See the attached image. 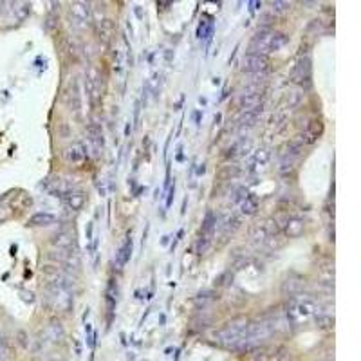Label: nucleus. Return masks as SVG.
Masks as SVG:
<instances>
[{
	"label": "nucleus",
	"instance_id": "f257e3e1",
	"mask_svg": "<svg viewBox=\"0 0 361 361\" xmlns=\"http://www.w3.org/2000/svg\"><path fill=\"white\" fill-rule=\"evenodd\" d=\"M47 296L56 311H69L72 305L71 278L63 271H53L47 274Z\"/></svg>",
	"mask_w": 361,
	"mask_h": 361
},
{
	"label": "nucleus",
	"instance_id": "f03ea898",
	"mask_svg": "<svg viewBox=\"0 0 361 361\" xmlns=\"http://www.w3.org/2000/svg\"><path fill=\"white\" fill-rule=\"evenodd\" d=\"M287 42H289V36L285 33L269 29V27H264V29H260L259 33L251 38L249 53L267 56L269 53H274V51H280L282 47H285Z\"/></svg>",
	"mask_w": 361,
	"mask_h": 361
},
{
	"label": "nucleus",
	"instance_id": "7ed1b4c3",
	"mask_svg": "<svg viewBox=\"0 0 361 361\" xmlns=\"http://www.w3.org/2000/svg\"><path fill=\"white\" fill-rule=\"evenodd\" d=\"M320 305L309 296H293L287 304V320L291 323H305L318 316Z\"/></svg>",
	"mask_w": 361,
	"mask_h": 361
},
{
	"label": "nucleus",
	"instance_id": "20e7f679",
	"mask_svg": "<svg viewBox=\"0 0 361 361\" xmlns=\"http://www.w3.org/2000/svg\"><path fill=\"white\" fill-rule=\"evenodd\" d=\"M247 323L249 322H247L246 318L233 320V322H229L224 329L217 331L215 334H213V338H215L217 343H221V345L237 349V347H240V342H242V338H244V332H246Z\"/></svg>",
	"mask_w": 361,
	"mask_h": 361
},
{
	"label": "nucleus",
	"instance_id": "39448f33",
	"mask_svg": "<svg viewBox=\"0 0 361 361\" xmlns=\"http://www.w3.org/2000/svg\"><path fill=\"white\" fill-rule=\"evenodd\" d=\"M242 71L249 74H266L269 71V60L262 54L246 53L242 58Z\"/></svg>",
	"mask_w": 361,
	"mask_h": 361
},
{
	"label": "nucleus",
	"instance_id": "423d86ee",
	"mask_svg": "<svg viewBox=\"0 0 361 361\" xmlns=\"http://www.w3.org/2000/svg\"><path fill=\"white\" fill-rule=\"evenodd\" d=\"M311 76H312V67H311V60L307 56H302L300 60L296 61L293 72H291V81L296 85H302V87H309L311 85Z\"/></svg>",
	"mask_w": 361,
	"mask_h": 361
},
{
	"label": "nucleus",
	"instance_id": "0eeeda50",
	"mask_svg": "<svg viewBox=\"0 0 361 361\" xmlns=\"http://www.w3.org/2000/svg\"><path fill=\"white\" fill-rule=\"evenodd\" d=\"M69 15H71V24L78 29L87 27L91 22V6L87 2H74L69 8Z\"/></svg>",
	"mask_w": 361,
	"mask_h": 361
},
{
	"label": "nucleus",
	"instance_id": "6e6552de",
	"mask_svg": "<svg viewBox=\"0 0 361 361\" xmlns=\"http://www.w3.org/2000/svg\"><path fill=\"white\" fill-rule=\"evenodd\" d=\"M302 152H304V146H302L300 143H296V141H289V143H285L280 150L282 164H284V166L293 168V164L302 157Z\"/></svg>",
	"mask_w": 361,
	"mask_h": 361
},
{
	"label": "nucleus",
	"instance_id": "1a4fd4ad",
	"mask_svg": "<svg viewBox=\"0 0 361 361\" xmlns=\"http://www.w3.org/2000/svg\"><path fill=\"white\" fill-rule=\"evenodd\" d=\"M262 92L260 91H246L239 99V107L242 112L246 111H255V109H262Z\"/></svg>",
	"mask_w": 361,
	"mask_h": 361
},
{
	"label": "nucleus",
	"instance_id": "9d476101",
	"mask_svg": "<svg viewBox=\"0 0 361 361\" xmlns=\"http://www.w3.org/2000/svg\"><path fill=\"white\" fill-rule=\"evenodd\" d=\"M278 231L277 222L274 221H264L255 224V228L251 229V239L255 240H269L271 237H274Z\"/></svg>",
	"mask_w": 361,
	"mask_h": 361
},
{
	"label": "nucleus",
	"instance_id": "9b49d317",
	"mask_svg": "<svg viewBox=\"0 0 361 361\" xmlns=\"http://www.w3.org/2000/svg\"><path fill=\"white\" fill-rule=\"evenodd\" d=\"M51 242L58 251H72V247H74V233L71 229H61V231L54 233Z\"/></svg>",
	"mask_w": 361,
	"mask_h": 361
},
{
	"label": "nucleus",
	"instance_id": "f8f14e48",
	"mask_svg": "<svg viewBox=\"0 0 361 361\" xmlns=\"http://www.w3.org/2000/svg\"><path fill=\"white\" fill-rule=\"evenodd\" d=\"M269 157H271V154H269V150L267 148L255 150V152L251 154V156L246 159V168L247 170H251V172L259 170V168L266 166V164L269 163Z\"/></svg>",
	"mask_w": 361,
	"mask_h": 361
},
{
	"label": "nucleus",
	"instance_id": "ddd939ff",
	"mask_svg": "<svg viewBox=\"0 0 361 361\" xmlns=\"http://www.w3.org/2000/svg\"><path fill=\"white\" fill-rule=\"evenodd\" d=\"M85 89H87V94L91 98L92 107L98 105L99 96H101V87H99V76L96 71H91L87 74V83H85Z\"/></svg>",
	"mask_w": 361,
	"mask_h": 361
},
{
	"label": "nucleus",
	"instance_id": "4468645a",
	"mask_svg": "<svg viewBox=\"0 0 361 361\" xmlns=\"http://www.w3.org/2000/svg\"><path fill=\"white\" fill-rule=\"evenodd\" d=\"M305 229V221L300 219V217H289L284 224V233L289 237V239H296L304 233Z\"/></svg>",
	"mask_w": 361,
	"mask_h": 361
},
{
	"label": "nucleus",
	"instance_id": "2eb2a0df",
	"mask_svg": "<svg viewBox=\"0 0 361 361\" xmlns=\"http://www.w3.org/2000/svg\"><path fill=\"white\" fill-rule=\"evenodd\" d=\"M61 197H63L65 204L71 209H80L85 204V201H87V195L81 190H67Z\"/></svg>",
	"mask_w": 361,
	"mask_h": 361
},
{
	"label": "nucleus",
	"instance_id": "dca6fc26",
	"mask_svg": "<svg viewBox=\"0 0 361 361\" xmlns=\"http://www.w3.org/2000/svg\"><path fill=\"white\" fill-rule=\"evenodd\" d=\"M87 152H85V146L81 143H72L71 146H67L63 152V157L71 163H81L85 159Z\"/></svg>",
	"mask_w": 361,
	"mask_h": 361
},
{
	"label": "nucleus",
	"instance_id": "f3484780",
	"mask_svg": "<svg viewBox=\"0 0 361 361\" xmlns=\"http://www.w3.org/2000/svg\"><path fill=\"white\" fill-rule=\"evenodd\" d=\"M130 257H132V239L126 237V240L123 242V246L119 247L118 253H116V266H118V269H121L123 266H126V262L130 260Z\"/></svg>",
	"mask_w": 361,
	"mask_h": 361
},
{
	"label": "nucleus",
	"instance_id": "a211bd4d",
	"mask_svg": "<svg viewBox=\"0 0 361 361\" xmlns=\"http://www.w3.org/2000/svg\"><path fill=\"white\" fill-rule=\"evenodd\" d=\"M260 114H262V109H255V111H246L242 112V116L239 118V129L240 132H244V130L251 129V126H255L257 119L260 118Z\"/></svg>",
	"mask_w": 361,
	"mask_h": 361
},
{
	"label": "nucleus",
	"instance_id": "6ab92c4d",
	"mask_svg": "<svg viewBox=\"0 0 361 361\" xmlns=\"http://www.w3.org/2000/svg\"><path fill=\"white\" fill-rule=\"evenodd\" d=\"M56 217L49 211H38L34 213L33 217L29 219V226H34V228H44V226H51L54 224Z\"/></svg>",
	"mask_w": 361,
	"mask_h": 361
},
{
	"label": "nucleus",
	"instance_id": "aec40b11",
	"mask_svg": "<svg viewBox=\"0 0 361 361\" xmlns=\"http://www.w3.org/2000/svg\"><path fill=\"white\" fill-rule=\"evenodd\" d=\"M89 136H91L92 146H94L98 152L99 150H103V146H105V139H103V132H101V129H99L98 125L89 126Z\"/></svg>",
	"mask_w": 361,
	"mask_h": 361
},
{
	"label": "nucleus",
	"instance_id": "412c9836",
	"mask_svg": "<svg viewBox=\"0 0 361 361\" xmlns=\"http://www.w3.org/2000/svg\"><path fill=\"white\" fill-rule=\"evenodd\" d=\"M240 208H242L244 215H255L257 209H259V199L255 195H247L242 202H240Z\"/></svg>",
	"mask_w": 361,
	"mask_h": 361
},
{
	"label": "nucleus",
	"instance_id": "4be33fe9",
	"mask_svg": "<svg viewBox=\"0 0 361 361\" xmlns=\"http://www.w3.org/2000/svg\"><path fill=\"white\" fill-rule=\"evenodd\" d=\"M71 107L74 112H80V94H78V85L76 81H72L71 85Z\"/></svg>",
	"mask_w": 361,
	"mask_h": 361
},
{
	"label": "nucleus",
	"instance_id": "5701e85b",
	"mask_svg": "<svg viewBox=\"0 0 361 361\" xmlns=\"http://www.w3.org/2000/svg\"><path fill=\"white\" fill-rule=\"evenodd\" d=\"M246 148H247V143H246V141H240V143L233 144L231 148H229V154H228V156H229V157H231V156H240V154L246 152Z\"/></svg>",
	"mask_w": 361,
	"mask_h": 361
},
{
	"label": "nucleus",
	"instance_id": "b1692460",
	"mask_svg": "<svg viewBox=\"0 0 361 361\" xmlns=\"http://www.w3.org/2000/svg\"><path fill=\"white\" fill-rule=\"evenodd\" d=\"M322 130H323L322 121H312L311 126H309V130H307V134L312 137V139H316V137H318L320 134H322Z\"/></svg>",
	"mask_w": 361,
	"mask_h": 361
},
{
	"label": "nucleus",
	"instance_id": "393cba45",
	"mask_svg": "<svg viewBox=\"0 0 361 361\" xmlns=\"http://www.w3.org/2000/svg\"><path fill=\"white\" fill-rule=\"evenodd\" d=\"M316 322L320 323V327H325V329H331L332 325H334V318H331V316H318Z\"/></svg>",
	"mask_w": 361,
	"mask_h": 361
},
{
	"label": "nucleus",
	"instance_id": "a878e982",
	"mask_svg": "<svg viewBox=\"0 0 361 361\" xmlns=\"http://www.w3.org/2000/svg\"><path fill=\"white\" fill-rule=\"evenodd\" d=\"M271 6H273V11L274 13H285L289 8H291V4L289 2H271Z\"/></svg>",
	"mask_w": 361,
	"mask_h": 361
}]
</instances>
